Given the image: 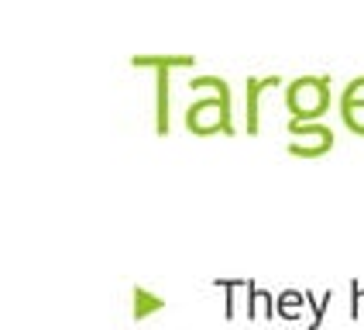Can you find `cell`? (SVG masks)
I'll list each match as a JSON object with an SVG mask.
<instances>
[{
	"mask_svg": "<svg viewBox=\"0 0 364 330\" xmlns=\"http://www.w3.org/2000/svg\"><path fill=\"white\" fill-rule=\"evenodd\" d=\"M189 90L206 93L196 103L186 107V127L189 134L196 138H234L237 134V124H234V93H230V82L223 76H193Z\"/></svg>",
	"mask_w": 364,
	"mask_h": 330,
	"instance_id": "cell-1",
	"label": "cell"
},
{
	"mask_svg": "<svg viewBox=\"0 0 364 330\" xmlns=\"http://www.w3.org/2000/svg\"><path fill=\"white\" fill-rule=\"evenodd\" d=\"M330 76H296L285 82V110L296 124H320L330 110Z\"/></svg>",
	"mask_w": 364,
	"mask_h": 330,
	"instance_id": "cell-2",
	"label": "cell"
},
{
	"mask_svg": "<svg viewBox=\"0 0 364 330\" xmlns=\"http://www.w3.org/2000/svg\"><path fill=\"white\" fill-rule=\"evenodd\" d=\"M289 144H285V151L292 155V159H323L326 151L337 144V134L330 131V124L320 121V124H296L289 121Z\"/></svg>",
	"mask_w": 364,
	"mask_h": 330,
	"instance_id": "cell-3",
	"label": "cell"
},
{
	"mask_svg": "<svg viewBox=\"0 0 364 330\" xmlns=\"http://www.w3.org/2000/svg\"><path fill=\"white\" fill-rule=\"evenodd\" d=\"M282 86V76H247L244 80V134L255 138L262 134V97L279 90Z\"/></svg>",
	"mask_w": 364,
	"mask_h": 330,
	"instance_id": "cell-4",
	"label": "cell"
},
{
	"mask_svg": "<svg viewBox=\"0 0 364 330\" xmlns=\"http://www.w3.org/2000/svg\"><path fill=\"white\" fill-rule=\"evenodd\" d=\"M155 73V134L165 138L172 131V69L159 65Z\"/></svg>",
	"mask_w": 364,
	"mask_h": 330,
	"instance_id": "cell-5",
	"label": "cell"
},
{
	"mask_svg": "<svg viewBox=\"0 0 364 330\" xmlns=\"http://www.w3.org/2000/svg\"><path fill=\"white\" fill-rule=\"evenodd\" d=\"M275 299H279V296H272L268 289H262L255 279H251V282H247V292H244V316H247V320H255V324L279 316Z\"/></svg>",
	"mask_w": 364,
	"mask_h": 330,
	"instance_id": "cell-6",
	"label": "cell"
},
{
	"mask_svg": "<svg viewBox=\"0 0 364 330\" xmlns=\"http://www.w3.org/2000/svg\"><path fill=\"white\" fill-rule=\"evenodd\" d=\"M162 309H165V299L155 292V289H148V286L131 289V316H134V324L151 320V316H155V313H162Z\"/></svg>",
	"mask_w": 364,
	"mask_h": 330,
	"instance_id": "cell-7",
	"label": "cell"
},
{
	"mask_svg": "<svg viewBox=\"0 0 364 330\" xmlns=\"http://www.w3.org/2000/svg\"><path fill=\"white\" fill-rule=\"evenodd\" d=\"M131 65H134V69H159V65H168V69H193V65H196V55H189V52H179V55H172V52H151V55H131Z\"/></svg>",
	"mask_w": 364,
	"mask_h": 330,
	"instance_id": "cell-8",
	"label": "cell"
},
{
	"mask_svg": "<svg viewBox=\"0 0 364 330\" xmlns=\"http://www.w3.org/2000/svg\"><path fill=\"white\" fill-rule=\"evenodd\" d=\"M247 282L251 279H213V286L223 289V316L227 320H237L241 316V292H247Z\"/></svg>",
	"mask_w": 364,
	"mask_h": 330,
	"instance_id": "cell-9",
	"label": "cell"
},
{
	"mask_svg": "<svg viewBox=\"0 0 364 330\" xmlns=\"http://www.w3.org/2000/svg\"><path fill=\"white\" fill-rule=\"evenodd\" d=\"M275 309H279V320L296 324L306 313V289H282L279 299H275Z\"/></svg>",
	"mask_w": 364,
	"mask_h": 330,
	"instance_id": "cell-10",
	"label": "cell"
},
{
	"mask_svg": "<svg viewBox=\"0 0 364 330\" xmlns=\"http://www.w3.org/2000/svg\"><path fill=\"white\" fill-rule=\"evenodd\" d=\"M330 299H333V292H330V289H326L323 296H316L313 289H306V307L313 309V316H309V330L323 327V316H326V309H330Z\"/></svg>",
	"mask_w": 364,
	"mask_h": 330,
	"instance_id": "cell-11",
	"label": "cell"
},
{
	"mask_svg": "<svg viewBox=\"0 0 364 330\" xmlns=\"http://www.w3.org/2000/svg\"><path fill=\"white\" fill-rule=\"evenodd\" d=\"M337 107H350V110H364V76H358V80H350L341 90V103Z\"/></svg>",
	"mask_w": 364,
	"mask_h": 330,
	"instance_id": "cell-12",
	"label": "cell"
},
{
	"mask_svg": "<svg viewBox=\"0 0 364 330\" xmlns=\"http://www.w3.org/2000/svg\"><path fill=\"white\" fill-rule=\"evenodd\" d=\"M347 313H350V320H364V282H358V279H350V307H347Z\"/></svg>",
	"mask_w": 364,
	"mask_h": 330,
	"instance_id": "cell-13",
	"label": "cell"
},
{
	"mask_svg": "<svg viewBox=\"0 0 364 330\" xmlns=\"http://www.w3.org/2000/svg\"><path fill=\"white\" fill-rule=\"evenodd\" d=\"M337 110H341V121H344L347 131L364 138V110H350V107H337Z\"/></svg>",
	"mask_w": 364,
	"mask_h": 330,
	"instance_id": "cell-14",
	"label": "cell"
}]
</instances>
